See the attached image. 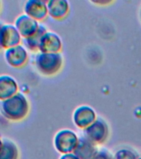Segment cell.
<instances>
[{
  "instance_id": "7a4b0ae2",
  "label": "cell",
  "mask_w": 141,
  "mask_h": 159,
  "mask_svg": "<svg viewBox=\"0 0 141 159\" xmlns=\"http://www.w3.org/2000/svg\"><path fill=\"white\" fill-rule=\"evenodd\" d=\"M37 70L44 75H53L62 69L63 65L62 55L58 53L38 52L35 58Z\"/></svg>"
},
{
  "instance_id": "d6986e66",
  "label": "cell",
  "mask_w": 141,
  "mask_h": 159,
  "mask_svg": "<svg viewBox=\"0 0 141 159\" xmlns=\"http://www.w3.org/2000/svg\"><path fill=\"white\" fill-rule=\"evenodd\" d=\"M2 139L0 138V149H1V148H2Z\"/></svg>"
},
{
  "instance_id": "5bb4252c",
  "label": "cell",
  "mask_w": 141,
  "mask_h": 159,
  "mask_svg": "<svg viewBox=\"0 0 141 159\" xmlns=\"http://www.w3.org/2000/svg\"><path fill=\"white\" fill-rule=\"evenodd\" d=\"M19 150L17 144L11 139H2V145L0 149V159H18Z\"/></svg>"
},
{
  "instance_id": "e0dca14e",
  "label": "cell",
  "mask_w": 141,
  "mask_h": 159,
  "mask_svg": "<svg viewBox=\"0 0 141 159\" xmlns=\"http://www.w3.org/2000/svg\"><path fill=\"white\" fill-rule=\"evenodd\" d=\"M92 159H112V157L108 151L101 150V151H97Z\"/></svg>"
},
{
  "instance_id": "52a82bcc",
  "label": "cell",
  "mask_w": 141,
  "mask_h": 159,
  "mask_svg": "<svg viewBox=\"0 0 141 159\" xmlns=\"http://www.w3.org/2000/svg\"><path fill=\"white\" fill-rule=\"evenodd\" d=\"M96 120V114L92 107L82 105L73 113V121L78 128L86 129Z\"/></svg>"
},
{
  "instance_id": "9c48e42d",
  "label": "cell",
  "mask_w": 141,
  "mask_h": 159,
  "mask_svg": "<svg viewBox=\"0 0 141 159\" xmlns=\"http://www.w3.org/2000/svg\"><path fill=\"white\" fill-rule=\"evenodd\" d=\"M23 11L25 14L36 21H43L48 15L47 2L41 0H28L25 2Z\"/></svg>"
},
{
  "instance_id": "277c9868",
  "label": "cell",
  "mask_w": 141,
  "mask_h": 159,
  "mask_svg": "<svg viewBox=\"0 0 141 159\" xmlns=\"http://www.w3.org/2000/svg\"><path fill=\"white\" fill-rule=\"evenodd\" d=\"M83 133L85 138L96 145L103 143L106 140L109 135V129L103 119H96L93 124L83 129Z\"/></svg>"
},
{
  "instance_id": "9a60e30c",
  "label": "cell",
  "mask_w": 141,
  "mask_h": 159,
  "mask_svg": "<svg viewBox=\"0 0 141 159\" xmlns=\"http://www.w3.org/2000/svg\"><path fill=\"white\" fill-rule=\"evenodd\" d=\"M47 32L46 27L42 25H40L39 28L34 34L27 37V38H22V42L24 44L25 48L29 50L31 52H37L39 51V45L42 36Z\"/></svg>"
},
{
  "instance_id": "8fae6325",
  "label": "cell",
  "mask_w": 141,
  "mask_h": 159,
  "mask_svg": "<svg viewBox=\"0 0 141 159\" xmlns=\"http://www.w3.org/2000/svg\"><path fill=\"white\" fill-rule=\"evenodd\" d=\"M18 93L17 80L9 75H0V101H3Z\"/></svg>"
},
{
  "instance_id": "2e32d148",
  "label": "cell",
  "mask_w": 141,
  "mask_h": 159,
  "mask_svg": "<svg viewBox=\"0 0 141 159\" xmlns=\"http://www.w3.org/2000/svg\"><path fill=\"white\" fill-rule=\"evenodd\" d=\"M115 159H137V155L129 149H120L115 155Z\"/></svg>"
},
{
  "instance_id": "5b68a950",
  "label": "cell",
  "mask_w": 141,
  "mask_h": 159,
  "mask_svg": "<svg viewBox=\"0 0 141 159\" xmlns=\"http://www.w3.org/2000/svg\"><path fill=\"white\" fill-rule=\"evenodd\" d=\"M22 38L14 24L0 23V44L2 49L6 50L20 45Z\"/></svg>"
},
{
  "instance_id": "44dd1931",
  "label": "cell",
  "mask_w": 141,
  "mask_h": 159,
  "mask_svg": "<svg viewBox=\"0 0 141 159\" xmlns=\"http://www.w3.org/2000/svg\"><path fill=\"white\" fill-rule=\"evenodd\" d=\"M1 50H2V46H1V44H0V51H1Z\"/></svg>"
},
{
  "instance_id": "6da1fadb",
  "label": "cell",
  "mask_w": 141,
  "mask_h": 159,
  "mask_svg": "<svg viewBox=\"0 0 141 159\" xmlns=\"http://www.w3.org/2000/svg\"><path fill=\"white\" fill-rule=\"evenodd\" d=\"M0 110L2 116L9 121H21L27 116L30 110L28 99L22 93H17L13 96L1 101Z\"/></svg>"
},
{
  "instance_id": "ffe728a7",
  "label": "cell",
  "mask_w": 141,
  "mask_h": 159,
  "mask_svg": "<svg viewBox=\"0 0 141 159\" xmlns=\"http://www.w3.org/2000/svg\"><path fill=\"white\" fill-rule=\"evenodd\" d=\"M1 7H2V2L0 1V10H1Z\"/></svg>"
},
{
  "instance_id": "4fadbf2b",
  "label": "cell",
  "mask_w": 141,
  "mask_h": 159,
  "mask_svg": "<svg viewBox=\"0 0 141 159\" xmlns=\"http://www.w3.org/2000/svg\"><path fill=\"white\" fill-rule=\"evenodd\" d=\"M96 152V145L84 136L78 139L77 147L73 151V153L80 159H92Z\"/></svg>"
},
{
  "instance_id": "30bf717a",
  "label": "cell",
  "mask_w": 141,
  "mask_h": 159,
  "mask_svg": "<svg viewBox=\"0 0 141 159\" xmlns=\"http://www.w3.org/2000/svg\"><path fill=\"white\" fill-rule=\"evenodd\" d=\"M62 40L57 33L47 31L42 36L39 45V52L58 53L62 51Z\"/></svg>"
},
{
  "instance_id": "3957f363",
  "label": "cell",
  "mask_w": 141,
  "mask_h": 159,
  "mask_svg": "<svg viewBox=\"0 0 141 159\" xmlns=\"http://www.w3.org/2000/svg\"><path fill=\"white\" fill-rule=\"evenodd\" d=\"M78 137L70 129H62L54 137V147L62 154L71 153L74 151L78 143Z\"/></svg>"
},
{
  "instance_id": "ba28073f",
  "label": "cell",
  "mask_w": 141,
  "mask_h": 159,
  "mask_svg": "<svg viewBox=\"0 0 141 159\" xmlns=\"http://www.w3.org/2000/svg\"><path fill=\"white\" fill-rule=\"evenodd\" d=\"M14 26L22 38H27L33 35L40 27L37 21L25 13L19 15L15 19Z\"/></svg>"
},
{
  "instance_id": "7402d4cb",
  "label": "cell",
  "mask_w": 141,
  "mask_h": 159,
  "mask_svg": "<svg viewBox=\"0 0 141 159\" xmlns=\"http://www.w3.org/2000/svg\"><path fill=\"white\" fill-rule=\"evenodd\" d=\"M137 159H141V157H139V158H137Z\"/></svg>"
},
{
  "instance_id": "8992f818",
  "label": "cell",
  "mask_w": 141,
  "mask_h": 159,
  "mask_svg": "<svg viewBox=\"0 0 141 159\" xmlns=\"http://www.w3.org/2000/svg\"><path fill=\"white\" fill-rule=\"evenodd\" d=\"M4 59L9 66L20 68L26 65L28 60V55L26 48L20 44L4 50Z\"/></svg>"
},
{
  "instance_id": "7c38bea8",
  "label": "cell",
  "mask_w": 141,
  "mask_h": 159,
  "mask_svg": "<svg viewBox=\"0 0 141 159\" xmlns=\"http://www.w3.org/2000/svg\"><path fill=\"white\" fill-rule=\"evenodd\" d=\"M47 6L48 15L54 19H63L69 12V2L66 0H49Z\"/></svg>"
},
{
  "instance_id": "ac0fdd59",
  "label": "cell",
  "mask_w": 141,
  "mask_h": 159,
  "mask_svg": "<svg viewBox=\"0 0 141 159\" xmlns=\"http://www.w3.org/2000/svg\"><path fill=\"white\" fill-rule=\"evenodd\" d=\"M60 159H80L78 157H77L74 153H67L63 154L62 156H61Z\"/></svg>"
}]
</instances>
